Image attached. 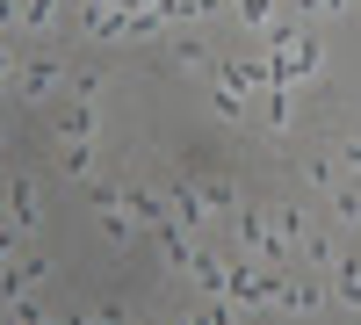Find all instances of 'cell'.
Wrapping results in <instances>:
<instances>
[{
  "instance_id": "cell-1",
  "label": "cell",
  "mask_w": 361,
  "mask_h": 325,
  "mask_svg": "<svg viewBox=\"0 0 361 325\" xmlns=\"http://www.w3.org/2000/svg\"><path fill=\"white\" fill-rule=\"evenodd\" d=\"M275 282H282V275H267L253 253H246V260H224V304H246V311H253V304H275Z\"/></svg>"
},
{
  "instance_id": "cell-2",
  "label": "cell",
  "mask_w": 361,
  "mask_h": 325,
  "mask_svg": "<svg viewBox=\"0 0 361 325\" xmlns=\"http://www.w3.org/2000/svg\"><path fill=\"white\" fill-rule=\"evenodd\" d=\"M58 87H66V66H58V58H29V66H15L8 94L15 102H44V94H58Z\"/></svg>"
},
{
  "instance_id": "cell-3",
  "label": "cell",
  "mask_w": 361,
  "mask_h": 325,
  "mask_svg": "<svg viewBox=\"0 0 361 325\" xmlns=\"http://www.w3.org/2000/svg\"><path fill=\"white\" fill-rule=\"evenodd\" d=\"M8 224L22 231V239L44 224V202H37V181H29V173H15V181H8Z\"/></svg>"
},
{
  "instance_id": "cell-4",
  "label": "cell",
  "mask_w": 361,
  "mask_h": 325,
  "mask_svg": "<svg viewBox=\"0 0 361 325\" xmlns=\"http://www.w3.org/2000/svg\"><path fill=\"white\" fill-rule=\"evenodd\" d=\"M51 130H58V145H94L102 116H94V102H73V109H58V116H51Z\"/></svg>"
},
{
  "instance_id": "cell-5",
  "label": "cell",
  "mask_w": 361,
  "mask_h": 325,
  "mask_svg": "<svg viewBox=\"0 0 361 325\" xmlns=\"http://www.w3.org/2000/svg\"><path fill=\"white\" fill-rule=\"evenodd\" d=\"M217 73V87H231V94H253V87H267V58H224V66H209Z\"/></svg>"
},
{
  "instance_id": "cell-6",
  "label": "cell",
  "mask_w": 361,
  "mask_h": 325,
  "mask_svg": "<svg viewBox=\"0 0 361 325\" xmlns=\"http://www.w3.org/2000/svg\"><path fill=\"white\" fill-rule=\"evenodd\" d=\"M325 297H333L325 282H275V311H289V318H311Z\"/></svg>"
},
{
  "instance_id": "cell-7",
  "label": "cell",
  "mask_w": 361,
  "mask_h": 325,
  "mask_svg": "<svg viewBox=\"0 0 361 325\" xmlns=\"http://www.w3.org/2000/svg\"><path fill=\"white\" fill-rule=\"evenodd\" d=\"M325 289H333V304L361 311V253H340V260H333V282H325Z\"/></svg>"
},
{
  "instance_id": "cell-8",
  "label": "cell",
  "mask_w": 361,
  "mask_h": 325,
  "mask_svg": "<svg viewBox=\"0 0 361 325\" xmlns=\"http://www.w3.org/2000/svg\"><path fill=\"white\" fill-rule=\"evenodd\" d=\"M195 289H209V297H224V260H209V253H195Z\"/></svg>"
},
{
  "instance_id": "cell-9",
  "label": "cell",
  "mask_w": 361,
  "mask_h": 325,
  "mask_svg": "<svg viewBox=\"0 0 361 325\" xmlns=\"http://www.w3.org/2000/svg\"><path fill=\"white\" fill-rule=\"evenodd\" d=\"M8 325H44V304L29 297V289H15L8 297Z\"/></svg>"
},
{
  "instance_id": "cell-10",
  "label": "cell",
  "mask_w": 361,
  "mask_h": 325,
  "mask_svg": "<svg viewBox=\"0 0 361 325\" xmlns=\"http://www.w3.org/2000/svg\"><path fill=\"white\" fill-rule=\"evenodd\" d=\"M58 22V0H22V29H51Z\"/></svg>"
},
{
  "instance_id": "cell-11",
  "label": "cell",
  "mask_w": 361,
  "mask_h": 325,
  "mask_svg": "<svg viewBox=\"0 0 361 325\" xmlns=\"http://www.w3.org/2000/svg\"><path fill=\"white\" fill-rule=\"evenodd\" d=\"M173 58H180V66H188V73H209V51H202L195 37H173Z\"/></svg>"
},
{
  "instance_id": "cell-12",
  "label": "cell",
  "mask_w": 361,
  "mask_h": 325,
  "mask_svg": "<svg viewBox=\"0 0 361 325\" xmlns=\"http://www.w3.org/2000/svg\"><path fill=\"white\" fill-rule=\"evenodd\" d=\"M333 217L340 224H361V188H333Z\"/></svg>"
},
{
  "instance_id": "cell-13",
  "label": "cell",
  "mask_w": 361,
  "mask_h": 325,
  "mask_svg": "<svg viewBox=\"0 0 361 325\" xmlns=\"http://www.w3.org/2000/svg\"><path fill=\"white\" fill-rule=\"evenodd\" d=\"M66 173H80V181H94V145H66Z\"/></svg>"
},
{
  "instance_id": "cell-14",
  "label": "cell",
  "mask_w": 361,
  "mask_h": 325,
  "mask_svg": "<svg viewBox=\"0 0 361 325\" xmlns=\"http://www.w3.org/2000/svg\"><path fill=\"white\" fill-rule=\"evenodd\" d=\"M275 231H282L289 246H304V231H311V217H304V210H282V217H275Z\"/></svg>"
},
{
  "instance_id": "cell-15",
  "label": "cell",
  "mask_w": 361,
  "mask_h": 325,
  "mask_svg": "<svg viewBox=\"0 0 361 325\" xmlns=\"http://www.w3.org/2000/svg\"><path fill=\"white\" fill-rule=\"evenodd\" d=\"M238 22H253V29H267V22H275V0H238Z\"/></svg>"
},
{
  "instance_id": "cell-16",
  "label": "cell",
  "mask_w": 361,
  "mask_h": 325,
  "mask_svg": "<svg viewBox=\"0 0 361 325\" xmlns=\"http://www.w3.org/2000/svg\"><path fill=\"white\" fill-rule=\"evenodd\" d=\"M217 116H224V123H246V94H231V87H217Z\"/></svg>"
},
{
  "instance_id": "cell-17",
  "label": "cell",
  "mask_w": 361,
  "mask_h": 325,
  "mask_svg": "<svg viewBox=\"0 0 361 325\" xmlns=\"http://www.w3.org/2000/svg\"><path fill=\"white\" fill-rule=\"evenodd\" d=\"M304 173H311V188H340V166H333V159H311Z\"/></svg>"
},
{
  "instance_id": "cell-18",
  "label": "cell",
  "mask_w": 361,
  "mask_h": 325,
  "mask_svg": "<svg viewBox=\"0 0 361 325\" xmlns=\"http://www.w3.org/2000/svg\"><path fill=\"white\" fill-rule=\"evenodd\" d=\"M340 166H347V173H361V130H354V137L340 145Z\"/></svg>"
},
{
  "instance_id": "cell-19",
  "label": "cell",
  "mask_w": 361,
  "mask_h": 325,
  "mask_svg": "<svg viewBox=\"0 0 361 325\" xmlns=\"http://www.w3.org/2000/svg\"><path fill=\"white\" fill-rule=\"evenodd\" d=\"M296 8H304V15H318V22H325V15H340L347 0H296Z\"/></svg>"
},
{
  "instance_id": "cell-20",
  "label": "cell",
  "mask_w": 361,
  "mask_h": 325,
  "mask_svg": "<svg viewBox=\"0 0 361 325\" xmlns=\"http://www.w3.org/2000/svg\"><path fill=\"white\" fill-rule=\"evenodd\" d=\"M15 246H22V231H15V224H0V268L15 260Z\"/></svg>"
},
{
  "instance_id": "cell-21",
  "label": "cell",
  "mask_w": 361,
  "mask_h": 325,
  "mask_svg": "<svg viewBox=\"0 0 361 325\" xmlns=\"http://www.w3.org/2000/svg\"><path fill=\"white\" fill-rule=\"evenodd\" d=\"M87 325H123V304H102V311L87 318Z\"/></svg>"
},
{
  "instance_id": "cell-22",
  "label": "cell",
  "mask_w": 361,
  "mask_h": 325,
  "mask_svg": "<svg viewBox=\"0 0 361 325\" xmlns=\"http://www.w3.org/2000/svg\"><path fill=\"white\" fill-rule=\"evenodd\" d=\"M22 22V8H15V0H0V29H15Z\"/></svg>"
},
{
  "instance_id": "cell-23",
  "label": "cell",
  "mask_w": 361,
  "mask_h": 325,
  "mask_svg": "<svg viewBox=\"0 0 361 325\" xmlns=\"http://www.w3.org/2000/svg\"><path fill=\"white\" fill-rule=\"evenodd\" d=\"M109 8H123V15H137V8H152V0H109Z\"/></svg>"
},
{
  "instance_id": "cell-24",
  "label": "cell",
  "mask_w": 361,
  "mask_h": 325,
  "mask_svg": "<svg viewBox=\"0 0 361 325\" xmlns=\"http://www.w3.org/2000/svg\"><path fill=\"white\" fill-rule=\"evenodd\" d=\"M173 325H202V311H188V318H173Z\"/></svg>"
},
{
  "instance_id": "cell-25",
  "label": "cell",
  "mask_w": 361,
  "mask_h": 325,
  "mask_svg": "<svg viewBox=\"0 0 361 325\" xmlns=\"http://www.w3.org/2000/svg\"><path fill=\"white\" fill-rule=\"evenodd\" d=\"M0 102H8V73H0Z\"/></svg>"
},
{
  "instance_id": "cell-26",
  "label": "cell",
  "mask_w": 361,
  "mask_h": 325,
  "mask_svg": "<svg viewBox=\"0 0 361 325\" xmlns=\"http://www.w3.org/2000/svg\"><path fill=\"white\" fill-rule=\"evenodd\" d=\"M0 181H8V152H0Z\"/></svg>"
}]
</instances>
